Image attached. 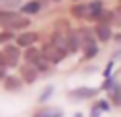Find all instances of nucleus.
Wrapping results in <instances>:
<instances>
[{
    "label": "nucleus",
    "mask_w": 121,
    "mask_h": 117,
    "mask_svg": "<svg viewBox=\"0 0 121 117\" xmlns=\"http://www.w3.org/2000/svg\"><path fill=\"white\" fill-rule=\"evenodd\" d=\"M65 50H62V48H58L56 44H46L44 46V50H42V56L48 60L50 64H58V62H62V60L65 58Z\"/></svg>",
    "instance_id": "obj_1"
},
{
    "label": "nucleus",
    "mask_w": 121,
    "mask_h": 117,
    "mask_svg": "<svg viewBox=\"0 0 121 117\" xmlns=\"http://www.w3.org/2000/svg\"><path fill=\"white\" fill-rule=\"evenodd\" d=\"M95 93H97V89H93V87H78V89L69 91V97L72 99H89Z\"/></svg>",
    "instance_id": "obj_2"
},
{
    "label": "nucleus",
    "mask_w": 121,
    "mask_h": 117,
    "mask_svg": "<svg viewBox=\"0 0 121 117\" xmlns=\"http://www.w3.org/2000/svg\"><path fill=\"white\" fill-rule=\"evenodd\" d=\"M2 52H4V56H6L8 65H16V64H18L20 52H18V48H16V46H6V48L2 50Z\"/></svg>",
    "instance_id": "obj_3"
},
{
    "label": "nucleus",
    "mask_w": 121,
    "mask_h": 117,
    "mask_svg": "<svg viewBox=\"0 0 121 117\" xmlns=\"http://www.w3.org/2000/svg\"><path fill=\"white\" fill-rule=\"evenodd\" d=\"M22 79L28 81V83H34L38 79V69L36 65H24L22 68Z\"/></svg>",
    "instance_id": "obj_4"
},
{
    "label": "nucleus",
    "mask_w": 121,
    "mask_h": 117,
    "mask_svg": "<svg viewBox=\"0 0 121 117\" xmlns=\"http://www.w3.org/2000/svg\"><path fill=\"white\" fill-rule=\"evenodd\" d=\"M36 34L34 32H26V34H20V36L16 38V44L18 46H22V48H26V46H32L34 42H36Z\"/></svg>",
    "instance_id": "obj_5"
},
{
    "label": "nucleus",
    "mask_w": 121,
    "mask_h": 117,
    "mask_svg": "<svg viewBox=\"0 0 121 117\" xmlns=\"http://www.w3.org/2000/svg\"><path fill=\"white\" fill-rule=\"evenodd\" d=\"M95 34H97V38L101 40V42H107V40L111 38V28H109L107 24H99V26H95Z\"/></svg>",
    "instance_id": "obj_6"
},
{
    "label": "nucleus",
    "mask_w": 121,
    "mask_h": 117,
    "mask_svg": "<svg viewBox=\"0 0 121 117\" xmlns=\"http://www.w3.org/2000/svg\"><path fill=\"white\" fill-rule=\"evenodd\" d=\"M32 117H64V111H62V109H52V107H46V109H40L38 113H34Z\"/></svg>",
    "instance_id": "obj_7"
},
{
    "label": "nucleus",
    "mask_w": 121,
    "mask_h": 117,
    "mask_svg": "<svg viewBox=\"0 0 121 117\" xmlns=\"http://www.w3.org/2000/svg\"><path fill=\"white\" fill-rule=\"evenodd\" d=\"M65 44H68V48L72 50V52H75V50L82 46V42H79V36H78L75 32H72V34H68V36H65Z\"/></svg>",
    "instance_id": "obj_8"
},
{
    "label": "nucleus",
    "mask_w": 121,
    "mask_h": 117,
    "mask_svg": "<svg viewBox=\"0 0 121 117\" xmlns=\"http://www.w3.org/2000/svg\"><path fill=\"white\" fill-rule=\"evenodd\" d=\"M4 87H6L8 91H18L20 87H22V81L16 79V78H12V75H8V78L4 79Z\"/></svg>",
    "instance_id": "obj_9"
},
{
    "label": "nucleus",
    "mask_w": 121,
    "mask_h": 117,
    "mask_svg": "<svg viewBox=\"0 0 121 117\" xmlns=\"http://www.w3.org/2000/svg\"><path fill=\"white\" fill-rule=\"evenodd\" d=\"M42 58H44V56H42V52H38V50H34V48H30L28 52H26V60H28V62L32 64V65H36Z\"/></svg>",
    "instance_id": "obj_10"
},
{
    "label": "nucleus",
    "mask_w": 121,
    "mask_h": 117,
    "mask_svg": "<svg viewBox=\"0 0 121 117\" xmlns=\"http://www.w3.org/2000/svg\"><path fill=\"white\" fill-rule=\"evenodd\" d=\"M109 97H111V103H113V105L121 107V83L115 85L113 91H109Z\"/></svg>",
    "instance_id": "obj_11"
},
{
    "label": "nucleus",
    "mask_w": 121,
    "mask_h": 117,
    "mask_svg": "<svg viewBox=\"0 0 121 117\" xmlns=\"http://www.w3.org/2000/svg\"><path fill=\"white\" fill-rule=\"evenodd\" d=\"M26 26H28V20L18 16V18H16V20H14V22L8 26V30H22V28H26Z\"/></svg>",
    "instance_id": "obj_12"
},
{
    "label": "nucleus",
    "mask_w": 121,
    "mask_h": 117,
    "mask_svg": "<svg viewBox=\"0 0 121 117\" xmlns=\"http://www.w3.org/2000/svg\"><path fill=\"white\" fill-rule=\"evenodd\" d=\"M38 10H40V2H28L22 6V12H26V14H36Z\"/></svg>",
    "instance_id": "obj_13"
},
{
    "label": "nucleus",
    "mask_w": 121,
    "mask_h": 117,
    "mask_svg": "<svg viewBox=\"0 0 121 117\" xmlns=\"http://www.w3.org/2000/svg\"><path fill=\"white\" fill-rule=\"evenodd\" d=\"M97 46L91 44V46H87V48H83V54H85V58H93V56H97Z\"/></svg>",
    "instance_id": "obj_14"
},
{
    "label": "nucleus",
    "mask_w": 121,
    "mask_h": 117,
    "mask_svg": "<svg viewBox=\"0 0 121 117\" xmlns=\"http://www.w3.org/2000/svg\"><path fill=\"white\" fill-rule=\"evenodd\" d=\"M52 93H54V87H46V89H44V93L40 95V101L44 103L46 99H50V97H52Z\"/></svg>",
    "instance_id": "obj_15"
},
{
    "label": "nucleus",
    "mask_w": 121,
    "mask_h": 117,
    "mask_svg": "<svg viewBox=\"0 0 121 117\" xmlns=\"http://www.w3.org/2000/svg\"><path fill=\"white\" fill-rule=\"evenodd\" d=\"M97 107L101 111H107L109 109V103H107V101H97Z\"/></svg>",
    "instance_id": "obj_16"
},
{
    "label": "nucleus",
    "mask_w": 121,
    "mask_h": 117,
    "mask_svg": "<svg viewBox=\"0 0 121 117\" xmlns=\"http://www.w3.org/2000/svg\"><path fill=\"white\" fill-rule=\"evenodd\" d=\"M111 69H113V62H109L107 68H105V78H109V75H111Z\"/></svg>",
    "instance_id": "obj_17"
},
{
    "label": "nucleus",
    "mask_w": 121,
    "mask_h": 117,
    "mask_svg": "<svg viewBox=\"0 0 121 117\" xmlns=\"http://www.w3.org/2000/svg\"><path fill=\"white\" fill-rule=\"evenodd\" d=\"M12 38V34L10 32H6V34H0V42H6V40H10Z\"/></svg>",
    "instance_id": "obj_18"
},
{
    "label": "nucleus",
    "mask_w": 121,
    "mask_h": 117,
    "mask_svg": "<svg viewBox=\"0 0 121 117\" xmlns=\"http://www.w3.org/2000/svg\"><path fill=\"white\" fill-rule=\"evenodd\" d=\"M99 111H101V109H99L97 105H95V107L91 109V113H89V115H91V117H99Z\"/></svg>",
    "instance_id": "obj_19"
},
{
    "label": "nucleus",
    "mask_w": 121,
    "mask_h": 117,
    "mask_svg": "<svg viewBox=\"0 0 121 117\" xmlns=\"http://www.w3.org/2000/svg\"><path fill=\"white\" fill-rule=\"evenodd\" d=\"M2 78H4V79H6V74H4V69H2V68H0V79H2Z\"/></svg>",
    "instance_id": "obj_20"
},
{
    "label": "nucleus",
    "mask_w": 121,
    "mask_h": 117,
    "mask_svg": "<svg viewBox=\"0 0 121 117\" xmlns=\"http://www.w3.org/2000/svg\"><path fill=\"white\" fill-rule=\"evenodd\" d=\"M117 40H119V42H121V36H117Z\"/></svg>",
    "instance_id": "obj_21"
}]
</instances>
